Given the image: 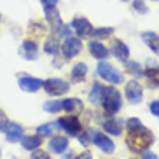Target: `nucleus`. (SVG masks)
I'll use <instances>...</instances> for the list:
<instances>
[{
	"label": "nucleus",
	"instance_id": "1",
	"mask_svg": "<svg viewBox=\"0 0 159 159\" xmlns=\"http://www.w3.org/2000/svg\"><path fill=\"white\" fill-rule=\"evenodd\" d=\"M129 135L126 136V145L133 154H142L154 143V133L149 128H142L138 131H128Z\"/></svg>",
	"mask_w": 159,
	"mask_h": 159
},
{
	"label": "nucleus",
	"instance_id": "2",
	"mask_svg": "<svg viewBox=\"0 0 159 159\" xmlns=\"http://www.w3.org/2000/svg\"><path fill=\"white\" fill-rule=\"evenodd\" d=\"M100 105L103 107V112L107 116H116L122 108V96L119 93V89L114 86H105L102 88V102Z\"/></svg>",
	"mask_w": 159,
	"mask_h": 159
},
{
	"label": "nucleus",
	"instance_id": "3",
	"mask_svg": "<svg viewBox=\"0 0 159 159\" xmlns=\"http://www.w3.org/2000/svg\"><path fill=\"white\" fill-rule=\"evenodd\" d=\"M96 74H98L100 79H103L105 82H108V84H112V86L122 84V82H124V75H122V72L117 70L116 66H112L105 60H102L98 63V66H96Z\"/></svg>",
	"mask_w": 159,
	"mask_h": 159
},
{
	"label": "nucleus",
	"instance_id": "4",
	"mask_svg": "<svg viewBox=\"0 0 159 159\" xmlns=\"http://www.w3.org/2000/svg\"><path fill=\"white\" fill-rule=\"evenodd\" d=\"M86 133H88V136H89V143H93L94 147H98V149L102 150V152H105V154H114L116 143H114L105 133H102V131H98V129H88Z\"/></svg>",
	"mask_w": 159,
	"mask_h": 159
},
{
	"label": "nucleus",
	"instance_id": "5",
	"mask_svg": "<svg viewBox=\"0 0 159 159\" xmlns=\"http://www.w3.org/2000/svg\"><path fill=\"white\" fill-rule=\"evenodd\" d=\"M42 88L47 94L51 96H61V94H66L70 91V84L63 79H56V77H51L42 82Z\"/></svg>",
	"mask_w": 159,
	"mask_h": 159
},
{
	"label": "nucleus",
	"instance_id": "6",
	"mask_svg": "<svg viewBox=\"0 0 159 159\" xmlns=\"http://www.w3.org/2000/svg\"><path fill=\"white\" fill-rule=\"evenodd\" d=\"M60 129H63L65 133H68L70 136H77L82 133V126H80V121L74 116H65V117H60L56 121V124Z\"/></svg>",
	"mask_w": 159,
	"mask_h": 159
},
{
	"label": "nucleus",
	"instance_id": "7",
	"mask_svg": "<svg viewBox=\"0 0 159 159\" xmlns=\"http://www.w3.org/2000/svg\"><path fill=\"white\" fill-rule=\"evenodd\" d=\"M124 94H126V100L131 105H140L142 100H143V88L138 80H129L124 86Z\"/></svg>",
	"mask_w": 159,
	"mask_h": 159
},
{
	"label": "nucleus",
	"instance_id": "8",
	"mask_svg": "<svg viewBox=\"0 0 159 159\" xmlns=\"http://www.w3.org/2000/svg\"><path fill=\"white\" fill-rule=\"evenodd\" d=\"M72 30L75 32V35L79 39H86L91 37V32H93V25L88 18H82V16H77V18L72 19Z\"/></svg>",
	"mask_w": 159,
	"mask_h": 159
},
{
	"label": "nucleus",
	"instance_id": "9",
	"mask_svg": "<svg viewBox=\"0 0 159 159\" xmlns=\"http://www.w3.org/2000/svg\"><path fill=\"white\" fill-rule=\"evenodd\" d=\"M80 51H82V39H79V37L65 39V44L61 46V52H63V56L66 60L75 58L77 54H80Z\"/></svg>",
	"mask_w": 159,
	"mask_h": 159
},
{
	"label": "nucleus",
	"instance_id": "10",
	"mask_svg": "<svg viewBox=\"0 0 159 159\" xmlns=\"http://www.w3.org/2000/svg\"><path fill=\"white\" fill-rule=\"evenodd\" d=\"M42 82L44 80L26 74H21L18 77V86L21 88V91H26V93H37L39 89L42 88Z\"/></svg>",
	"mask_w": 159,
	"mask_h": 159
},
{
	"label": "nucleus",
	"instance_id": "11",
	"mask_svg": "<svg viewBox=\"0 0 159 159\" xmlns=\"http://www.w3.org/2000/svg\"><path fill=\"white\" fill-rule=\"evenodd\" d=\"M4 135L5 138H7V142H11V143H16V142L21 140V136H23V126L21 124H18V122H7V126L4 128Z\"/></svg>",
	"mask_w": 159,
	"mask_h": 159
},
{
	"label": "nucleus",
	"instance_id": "12",
	"mask_svg": "<svg viewBox=\"0 0 159 159\" xmlns=\"http://www.w3.org/2000/svg\"><path fill=\"white\" fill-rule=\"evenodd\" d=\"M44 14H46V21H47V25H49V28L52 30V33H56V30L63 25L58 9L56 7H44Z\"/></svg>",
	"mask_w": 159,
	"mask_h": 159
},
{
	"label": "nucleus",
	"instance_id": "13",
	"mask_svg": "<svg viewBox=\"0 0 159 159\" xmlns=\"http://www.w3.org/2000/svg\"><path fill=\"white\" fill-rule=\"evenodd\" d=\"M103 129H105V133H108V135H114V136H119L122 133V126H124V122L121 121V119H117V117L110 116L108 119H105V121L102 122Z\"/></svg>",
	"mask_w": 159,
	"mask_h": 159
},
{
	"label": "nucleus",
	"instance_id": "14",
	"mask_svg": "<svg viewBox=\"0 0 159 159\" xmlns=\"http://www.w3.org/2000/svg\"><path fill=\"white\" fill-rule=\"evenodd\" d=\"M88 51H89V54L93 58H96V60H107L108 56H110V51H108L107 47L103 46L100 40H91V42L88 44Z\"/></svg>",
	"mask_w": 159,
	"mask_h": 159
},
{
	"label": "nucleus",
	"instance_id": "15",
	"mask_svg": "<svg viewBox=\"0 0 159 159\" xmlns=\"http://www.w3.org/2000/svg\"><path fill=\"white\" fill-rule=\"evenodd\" d=\"M47 147H49V150H51L52 154H63V152L68 150V138L63 135H56L49 140Z\"/></svg>",
	"mask_w": 159,
	"mask_h": 159
},
{
	"label": "nucleus",
	"instance_id": "16",
	"mask_svg": "<svg viewBox=\"0 0 159 159\" xmlns=\"http://www.w3.org/2000/svg\"><path fill=\"white\" fill-rule=\"evenodd\" d=\"M19 54L25 58V60H37L39 56V46L35 40H25L21 44V49H19Z\"/></svg>",
	"mask_w": 159,
	"mask_h": 159
},
{
	"label": "nucleus",
	"instance_id": "17",
	"mask_svg": "<svg viewBox=\"0 0 159 159\" xmlns=\"http://www.w3.org/2000/svg\"><path fill=\"white\" fill-rule=\"evenodd\" d=\"M112 52H114V56H116L119 61H122V63H124V61H128V58H129V47L122 42V40H119V39H116V40H114Z\"/></svg>",
	"mask_w": 159,
	"mask_h": 159
},
{
	"label": "nucleus",
	"instance_id": "18",
	"mask_svg": "<svg viewBox=\"0 0 159 159\" xmlns=\"http://www.w3.org/2000/svg\"><path fill=\"white\" fill-rule=\"evenodd\" d=\"M143 77L147 80V86L150 89H159V65L156 66H149L143 72Z\"/></svg>",
	"mask_w": 159,
	"mask_h": 159
},
{
	"label": "nucleus",
	"instance_id": "19",
	"mask_svg": "<svg viewBox=\"0 0 159 159\" xmlns=\"http://www.w3.org/2000/svg\"><path fill=\"white\" fill-rule=\"evenodd\" d=\"M61 107H63L65 112L75 114V112H82L84 110V103L79 98H65V100H61Z\"/></svg>",
	"mask_w": 159,
	"mask_h": 159
},
{
	"label": "nucleus",
	"instance_id": "20",
	"mask_svg": "<svg viewBox=\"0 0 159 159\" xmlns=\"http://www.w3.org/2000/svg\"><path fill=\"white\" fill-rule=\"evenodd\" d=\"M21 147H23L25 150H35L39 149L40 145H42V136H39V135H26V136H21Z\"/></svg>",
	"mask_w": 159,
	"mask_h": 159
},
{
	"label": "nucleus",
	"instance_id": "21",
	"mask_svg": "<svg viewBox=\"0 0 159 159\" xmlns=\"http://www.w3.org/2000/svg\"><path fill=\"white\" fill-rule=\"evenodd\" d=\"M60 51H61L60 39L52 33V35H49V39H46V42H44V52L46 54H51V56H56Z\"/></svg>",
	"mask_w": 159,
	"mask_h": 159
},
{
	"label": "nucleus",
	"instance_id": "22",
	"mask_svg": "<svg viewBox=\"0 0 159 159\" xmlns=\"http://www.w3.org/2000/svg\"><path fill=\"white\" fill-rule=\"evenodd\" d=\"M142 39L143 42L149 46V49L154 54H159V35L156 32H143L142 33Z\"/></svg>",
	"mask_w": 159,
	"mask_h": 159
},
{
	"label": "nucleus",
	"instance_id": "23",
	"mask_svg": "<svg viewBox=\"0 0 159 159\" xmlns=\"http://www.w3.org/2000/svg\"><path fill=\"white\" fill-rule=\"evenodd\" d=\"M88 75V65L86 63H75L72 66V80L74 82H84Z\"/></svg>",
	"mask_w": 159,
	"mask_h": 159
},
{
	"label": "nucleus",
	"instance_id": "24",
	"mask_svg": "<svg viewBox=\"0 0 159 159\" xmlns=\"http://www.w3.org/2000/svg\"><path fill=\"white\" fill-rule=\"evenodd\" d=\"M102 88L103 86L100 82H93L91 91H89V102H91V105H100V102H102Z\"/></svg>",
	"mask_w": 159,
	"mask_h": 159
},
{
	"label": "nucleus",
	"instance_id": "25",
	"mask_svg": "<svg viewBox=\"0 0 159 159\" xmlns=\"http://www.w3.org/2000/svg\"><path fill=\"white\" fill-rule=\"evenodd\" d=\"M114 33V28L112 26H100V28H93V32H91V37L94 39V40H103V39H108L110 35Z\"/></svg>",
	"mask_w": 159,
	"mask_h": 159
},
{
	"label": "nucleus",
	"instance_id": "26",
	"mask_svg": "<svg viewBox=\"0 0 159 159\" xmlns=\"http://www.w3.org/2000/svg\"><path fill=\"white\" fill-rule=\"evenodd\" d=\"M124 65H126V72L131 74L133 77H143V70H142L140 63H136V61H124Z\"/></svg>",
	"mask_w": 159,
	"mask_h": 159
},
{
	"label": "nucleus",
	"instance_id": "27",
	"mask_svg": "<svg viewBox=\"0 0 159 159\" xmlns=\"http://www.w3.org/2000/svg\"><path fill=\"white\" fill-rule=\"evenodd\" d=\"M44 110L49 114H58L63 110V107H61V102H58V100H51V102H46L44 103Z\"/></svg>",
	"mask_w": 159,
	"mask_h": 159
},
{
	"label": "nucleus",
	"instance_id": "28",
	"mask_svg": "<svg viewBox=\"0 0 159 159\" xmlns=\"http://www.w3.org/2000/svg\"><path fill=\"white\" fill-rule=\"evenodd\" d=\"M126 128H128V131H138V129H142V128H145V126L138 117H129V119L126 121Z\"/></svg>",
	"mask_w": 159,
	"mask_h": 159
},
{
	"label": "nucleus",
	"instance_id": "29",
	"mask_svg": "<svg viewBox=\"0 0 159 159\" xmlns=\"http://www.w3.org/2000/svg\"><path fill=\"white\" fill-rule=\"evenodd\" d=\"M52 129H54V124H40V126H37V135L39 136H49L52 135Z\"/></svg>",
	"mask_w": 159,
	"mask_h": 159
},
{
	"label": "nucleus",
	"instance_id": "30",
	"mask_svg": "<svg viewBox=\"0 0 159 159\" xmlns=\"http://www.w3.org/2000/svg\"><path fill=\"white\" fill-rule=\"evenodd\" d=\"M58 39H68L72 37V26H66V25H61L60 28L56 30V33H54Z\"/></svg>",
	"mask_w": 159,
	"mask_h": 159
},
{
	"label": "nucleus",
	"instance_id": "31",
	"mask_svg": "<svg viewBox=\"0 0 159 159\" xmlns=\"http://www.w3.org/2000/svg\"><path fill=\"white\" fill-rule=\"evenodd\" d=\"M133 11H136L138 14H147L149 12V7L145 5L143 0H133Z\"/></svg>",
	"mask_w": 159,
	"mask_h": 159
},
{
	"label": "nucleus",
	"instance_id": "32",
	"mask_svg": "<svg viewBox=\"0 0 159 159\" xmlns=\"http://www.w3.org/2000/svg\"><path fill=\"white\" fill-rule=\"evenodd\" d=\"M30 159H51V156H49V152H46V150L35 149V150H32V157Z\"/></svg>",
	"mask_w": 159,
	"mask_h": 159
},
{
	"label": "nucleus",
	"instance_id": "33",
	"mask_svg": "<svg viewBox=\"0 0 159 159\" xmlns=\"http://www.w3.org/2000/svg\"><path fill=\"white\" fill-rule=\"evenodd\" d=\"M149 110H150V114H152V116H156L159 119V100H154V102L150 103Z\"/></svg>",
	"mask_w": 159,
	"mask_h": 159
},
{
	"label": "nucleus",
	"instance_id": "34",
	"mask_svg": "<svg viewBox=\"0 0 159 159\" xmlns=\"http://www.w3.org/2000/svg\"><path fill=\"white\" fill-rule=\"evenodd\" d=\"M7 122H9V117H7V114H5L4 110H0V131L7 126Z\"/></svg>",
	"mask_w": 159,
	"mask_h": 159
},
{
	"label": "nucleus",
	"instance_id": "35",
	"mask_svg": "<svg viewBox=\"0 0 159 159\" xmlns=\"http://www.w3.org/2000/svg\"><path fill=\"white\" fill-rule=\"evenodd\" d=\"M30 30H37L39 35H44V33H46V28H44V26H40L39 23H32V25H30Z\"/></svg>",
	"mask_w": 159,
	"mask_h": 159
},
{
	"label": "nucleus",
	"instance_id": "36",
	"mask_svg": "<svg viewBox=\"0 0 159 159\" xmlns=\"http://www.w3.org/2000/svg\"><path fill=\"white\" fill-rule=\"evenodd\" d=\"M142 159H159V157L154 154V152H150V150L147 149V150H143V152H142Z\"/></svg>",
	"mask_w": 159,
	"mask_h": 159
},
{
	"label": "nucleus",
	"instance_id": "37",
	"mask_svg": "<svg viewBox=\"0 0 159 159\" xmlns=\"http://www.w3.org/2000/svg\"><path fill=\"white\" fill-rule=\"evenodd\" d=\"M74 159H93V154H91L89 150H84V152H80V154H77Z\"/></svg>",
	"mask_w": 159,
	"mask_h": 159
},
{
	"label": "nucleus",
	"instance_id": "38",
	"mask_svg": "<svg viewBox=\"0 0 159 159\" xmlns=\"http://www.w3.org/2000/svg\"><path fill=\"white\" fill-rule=\"evenodd\" d=\"M40 2H42L44 7H56L60 0H40Z\"/></svg>",
	"mask_w": 159,
	"mask_h": 159
},
{
	"label": "nucleus",
	"instance_id": "39",
	"mask_svg": "<svg viewBox=\"0 0 159 159\" xmlns=\"http://www.w3.org/2000/svg\"><path fill=\"white\" fill-rule=\"evenodd\" d=\"M61 156H63V157H61V159H72V157H74V154H72V152H66V154H65V152H63V154H61Z\"/></svg>",
	"mask_w": 159,
	"mask_h": 159
},
{
	"label": "nucleus",
	"instance_id": "40",
	"mask_svg": "<svg viewBox=\"0 0 159 159\" xmlns=\"http://www.w3.org/2000/svg\"><path fill=\"white\" fill-rule=\"evenodd\" d=\"M122 2H129V0H122Z\"/></svg>",
	"mask_w": 159,
	"mask_h": 159
},
{
	"label": "nucleus",
	"instance_id": "41",
	"mask_svg": "<svg viewBox=\"0 0 159 159\" xmlns=\"http://www.w3.org/2000/svg\"><path fill=\"white\" fill-rule=\"evenodd\" d=\"M152 2H157V0H152Z\"/></svg>",
	"mask_w": 159,
	"mask_h": 159
},
{
	"label": "nucleus",
	"instance_id": "42",
	"mask_svg": "<svg viewBox=\"0 0 159 159\" xmlns=\"http://www.w3.org/2000/svg\"><path fill=\"white\" fill-rule=\"evenodd\" d=\"M0 156H2V152H0Z\"/></svg>",
	"mask_w": 159,
	"mask_h": 159
},
{
	"label": "nucleus",
	"instance_id": "43",
	"mask_svg": "<svg viewBox=\"0 0 159 159\" xmlns=\"http://www.w3.org/2000/svg\"><path fill=\"white\" fill-rule=\"evenodd\" d=\"M0 18H2V16H0Z\"/></svg>",
	"mask_w": 159,
	"mask_h": 159
}]
</instances>
